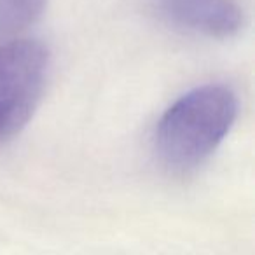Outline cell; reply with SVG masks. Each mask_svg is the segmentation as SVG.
<instances>
[{
  "instance_id": "1",
  "label": "cell",
  "mask_w": 255,
  "mask_h": 255,
  "mask_svg": "<svg viewBox=\"0 0 255 255\" xmlns=\"http://www.w3.org/2000/svg\"><path fill=\"white\" fill-rule=\"evenodd\" d=\"M238 117V96L226 84H205L182 95L157 121L154 152L173 173L199 168L219 149Z\"/></svg>"
},
{
  "instance_id": "3",
  "label": "cell",
  "mask_w": 255,
  "mask_h": 255,
  "mask_svg": "<svg viewBox=\"0 0 255 255\" xmlns=\"http://www.w3.org/2000/svg\"><path fill=\"white\" fill-rule=\"evenodd\" d=\"M168 25L210 39H231L243 28V11L234 0H152Z\"/></svg>"
},
{
  "instance_id": "4",
  "label": "cell",
  "mask_w": 255,
  "mask_h": 255,
  "mask_svg": "<svg viewBox=\"0 0 255 255\" xmlns=\"http://www.w3.org/2000/svg\"><path fill=\"white\" fill-rule=\"evenodd\" d=\"M47 0H0V44L35 25L44 14Z\"/></svg>"
},
{
  "instance_id": "2",
  "label": "cell",
  "mask_w": 255,
  "mask_h": 255,
  "mask_svg": "<svg viewBox=\"0 0 255 255\" xmlns=\"http://www.w3.org/2000/svg\"><path fill=\"white\" fill-rule=\"evenodd\" d=\"M51 68L49 49L39 40L0 44V143L18 136L35 114Z\"/></svg>"
}]
</instances>
